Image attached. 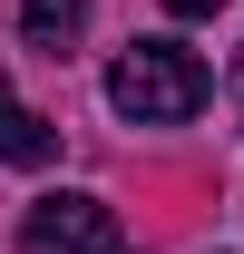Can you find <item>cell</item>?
Segmentation results:
<instances>
[{"mask_svg": "<svg viewBox=\"0 0 244 254\" xmlns=\"http://www.w3.org/2000/svg\"><path fill=\"white\" fill-rule=\"evenodd\" d=\"M215 98V68L195 59V49H176V39H137L118 68H108V108H118L127 127H176L195 118Z\"/></svg>", "mask_w": 244, "mask_h": 254, "instance_id": "cell-1", "label": "cell"}, {"mask_svg": "<svg viewBox=\"0 0 244 254\" xmlns=\"http://www.w3.org/2000/svg\"><path fill=\"white\" fill-rule=\"evenodd\" d=\"M49 157H59V127L0 78V166H49Z\"/></svg>", "mask_w": 244, "mask_h": 254, "instance_id": "cell-3", "label": "cell"}, {"mask_svg": "<svg viewBox=\"0 0 244 254\" xmlns=\"http://www.w3.org/2000/svg\"><path fill=\"white\" fill-rule=\"evenodd\" d=\"M20 254H118V215L98 195H39L20 215Z\"/></svg>", "mask_w": 244, "mask_h": 254, "instance_id": "cell-2", "label": "cell"}, {"mask_svg": "<svg viewBox=\"0 0 244 254\" xmlns=\"http://www.w3.org/2000/svg\"><path fill=\"white\" fill-rule=\"evenodd\" d=\"M20 30H30V49L68 59V49H78V30H88V0H20Z\"/></svg>", "mask_w": 244, "mask_h": 254, "instance_id": "cell-4", "label": "cell"}, {"mask_svg": "<svg viewBox=\"0 0 244 254\" xmlns=\"http://www.w3.org/2000/svg\"><path fill=\"white\" fill-rule=\"evenodd\" d=\"M156 10H176V20H215L225 0H156Z\"/></svg>", "mask_w": 244, "mask_h": 254, "instance_id": "cell-5", "label": "cell"}]
</instances>
